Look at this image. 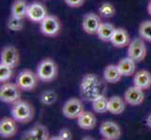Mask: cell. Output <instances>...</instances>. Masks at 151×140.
Returning <instances> with one entry per match:
<instances>
[{
  "label": "cell",
  "mask_w": 151,
  "mask_h": 140,
  "mask_svg": "<svg viewBox=\"0 0 151 140\" xmlns=\"http://www.w3.org/2000/svg\"><path fill=\"white\" fill-rule=\"evenodd\" d=\"M100 133L104 138L109 140H118L122 134L120 126L112 121L103 122L100 126Z\"/></svg>",
  "instance_id": "cell-12"
},
{
  "label": "cell",
  "mask_w": 151,
  "mask_h": 140,
  "mask_svg": "<svg viewBox=\"0 0 151 140\" xmlns=\"http://www.w3.org/2000/svg\"><path fill=\"white\" fill-rule=\"evenodd\" d=\"M49 138L47 127L41 123H36L23 134L21 140H49Z\"/></svg>",
  "instance_id": "cell-13"
},
{
  "label": "cell",
  "mask_w": 151,
  "mask_h": 140,
  "mask_svg": "<svg viewBox=\"0 0 151 140\" xmlns=\"http://www.w3.org/2000/svg\"><path fill=\"white\" fill-rule=\"evenodd\" d=\"M106 86L96 74H86L81 80L80 92L86 101L92 102L96 98L105 95Z\"/></svg>",
  "instance_id": "cell-1"
},
{
  "label": "cell",
  "mask_w": 151,
  "mask_h": 140,
  "mask_svg": "<svg viewBox=\"0 0 151 140\" xmlns=\"http://www.w3.org/2000/svg\"><path fill=\"white\" fill-rule=\"evenodd\" d=\"M28 4L27 0H14L12 5V15L19 19H24L27 15Z\"/></svg>",
  "instance_id": "cell-22"
},
{
  "label": "cell",
  "mask_w": 151,
  "mask_h": 140,
  "mask_svg": "<svg viewBox=\"0 0 151 140\" xmlns=\"http://www.w3.org/2000/svg\"><path fill=\"white\" fill-rule=\"evenodd\" d=\"M147 45L145 40L141 38H136L131 40L128 46V56L134 60L136 63H140L145 60L147 56Z\"/></svg>",
  "instance_id": "cell-7"
},
{
  "label": "cell",
  "mask_w": 151,
  "mask_h": 140,
  "mask_svg": "<svg viewBox=\"0 0 151 140\" xmlns=\"http://www.w3.org/2000/svg\"><path fill=\"white\" fill-rule=\"evenodd\" d=\"M12 75H13V68L0 63V82L1 83L8 82L12 77Z\"/></svg>",
  "instance_id": "cell-29"
},
{
  "label": "cell",
  "mask_w": 151,
  "mask_h": 140,
  "mask_svg": "<svg viewBox=\"0 0 151 140\" xmlns=\"http://www.w3.org/2000/svg\"><path fill=\"white\" fill-rule=\"evenodd\" d=\"M116 27L111 23H102L98 30V37L102 41H110Z\"/></svg>",
  "instance_id": "cell-23"
},
{
  "label": "cell",
  "mask_w": 151,
  "mask_h": 140,
  "mask_svg": "<svg viewBox=\"0 0 151 140\" xmlns=\"http://www.w3.org/2000/svg\"><path fill=\"white\" fill-rule=\"evenodd\" d=\"M34 107L31 104L25 100H19L12 104V117L17 122L27 123L34 118Z\"/></svg>",
  "instance_id": "cell-2"
},
{
  "label": "cell",
  "mask_w": 151,
  "mask_h": 140,
  "mask_svg": "<svg viewBox=\"0 0 151 140\" xmlns=\"http://www.w3.org/2000/svg\"><path fill=\"white\" fill-rule=\"evenodd\" d=\"M81 140H95L93 137H91V136H85L84 138H82Z\"/></svg>",
  "instance_id": "cell-35"
},
{
  "label": "cell",
  "mask_w": 151,
  "mask_h": 140,
  "mask_svg": "<svg viewBox=\"0 0 151 140\" xmlns=\"http://www.w3.org/2000/svg\"><path fill=\"white\" fill-rule=\"evenodd\" d=\"M58 136L63 140H71L72 139V133L70 129H68V128H62L59 131Z\"/></svg>",
  "instance_id": "cell-30"
},
{
  "label": "cell",
  "mask_w": 151,
  "mask_h": 140,
  "mask_svg": "<svg viewBox=\"0 0 151 140\" xmlns=\"http://www.w3.org/2000/svg\"><path fill=\"white\" fill-rule=\"evenodd\" d=\"M39 80L37 73H34L30 69H24L17 76L16 84L22 91L31 92L37 87Z\"/></svg>",
  "instance_id": "cell-4"
},
{
  "label": "cell",
  "mask_w": 151,
  "mask_h": 140,
  "mask_svg": "<svg viewBox=\"0 0 151 140\" xmlns=\"http://www.w3.org/2000/svg\"><path fill=\"white\" fill-rule=\"evenodd\" d=\"M40 32L46 37L55 38L60 33L62 24L60 20L55 15H49L40 23Z\"/></svg>",
  "instance_id": "cell-5"
},
{
  "label": "cell",
  "mask_w": 151,
  "mask_h": 140,
  "mask_svg": "<svg viewBox=\"0 0 151 140\" xmlns=\"http://www.w3.org/2000/svg\"><path fill=\"white\" fill-rule=\"evenodd\" d=\"M36 73L40 80L43 82H50L56 77L58 73V67L53 59L45 58L40 62Z\"/></svg>",
  "instance_id": "cell-3"
},
{
  "label": "cell",
  "mask_w": 151,
  "mask_h": 140,
  "mask_svg": "<svg viewBox=\"0 0 151 140\" xmlns=\"http://www.w3.org/2000/svg\"><path fill=\"white\" fill-rule=\"evenodd\" d=\"M24 19H19L10 15V17L8 20L7 23V26L8 28L12 31V32H20L22 31L24 27Z\"/></svg>",
  "instance_id": "cell-28"
},
{
  "label": "cell",
  "mask_w": 151,
  "mask_h": 140,
  "mask_svg": "<svg viewBox=\"0 0 151 140\" xmlns=\"http://www.w3.org/2000/svg\"><path fill=\"white\" fill-rule=\"evenodd\" d=\"M86 0H65L66 4L70 8H80L85 4Z\"/></svg>",
  "instance_id": "cell-31"
},
{
  "label": "cell",
  "mask_w": 151,
  "mask_h": 140,
  "mask_svg": "<svg viewBox=\"0 0 151 140\" xmlns=\"http://www.w3.org/2000/svg\"><path fill=\"white\" fill-rule=\"evenodd\" d=\"M138 33L140 38L145 41L151 42V20L144 21L139 25Z\"/></svg>",
  "instance_id": "cell-25"
},
{
  "label": "cell",
  "mask_w": 151,
  "mask_h": 140,
  "mask_svg": "<svg viewBox=\"0 0 151 140\" xmlns=\"http://www.w3.org/2000/svg\"><path fill=\"white\" fill-rule=\"evenodd\" d=\"M16 121L12 117H4L0 121V136L4 138L13 137L17 134Z\"/></svg>",
  "instance_id": "cell-15"
},
{
  "label": "cell",
  "mask_w": 151,
  "mask_h": 140,
  "mask_svg": "<svg viewBox=\"0 0 151 140\" xmlns=\"http://www.w3.org/2000/svg\"><path fill=\"white\" fill-rule=\"evenodd\" d=\"M77 124L83 130H92L97 124V119L91 111H84L77 118Z\"/></svg>",
  "instance_id": "cell-17"
},
{
  "label": "cell",
  "mask_w": 151,
  "mask_h": 140,
  "mask_svg": "<svg viewBox=\"0 0 151 140\" xmlns=\"http://www.w3.org/2000/svg\"><path fill=\"white\" fill-rule=\"evenodd\" d=\"M147 13L151 16V0L148 2V4H147Z\"/></svg>",
  "instance_id": "cell-33"
},
{
  "label": "cell",
  "mask_w": 151,
  "mask_h": 140,
  "mask_svg": "<svg viewBox=\"0 0 151 140\" xmlns=\"http://www.w3.org/2000/svg\"><path fill=\"white\" fill-rule=\"evenodd\" d=\"M110 42L116 48L128 47L129 42H131V38H129V35L128 33V31L122 27H116Z\"/></svg>",
  "instance_id": "cell-16"
},
{
  "label": "cell",
  "mask_w": 151,
  "mask_h": 140,
  "mask_svg": "<svg viewBox=\"0 0 151 140\" xmlns=\"http://www.w3.org/2000/svg\"><path fill=\"white\" fill-rule=\"evenodd\" d=\"M116 8L110 2H104L99 8V15L102 18H112L116 15Z\"/></svg>",
  "instance_id": "cell-26"
},
{
  "label": "cell",
  "mask_w": 151,
  "mask_h": 140,
  "mask_svg": "<svg viewBox=\"0 0 151 140\" xmlns=\"http://www.w3.org/2000/svg\"><path fill=\"white\" fill-rule=\"evenodd\" d=\"M108 99L105 95H101L92 101V109L97 113H105L108 111Z\"/></svg>",
  "instance_id": "cell-24"
},
{
  "label": "cell",
  "mask_w": 151,
  "mask_h": 140,
  "mask_svg": "<svg viewBox=\"0 0 151 140\" xmlns=\"http://www.w3.org/2000/svg\"><path fill=\"white\" fill-rule=\"evenodd\" d=\"M133 85L144 91L151 87V73L147 70H140L134 74Z\"/></svg>",
  "instance_id": "cell-18"
},
{
  "label": "cell",
  "mask_w": 151,
  "mask_h": 140,
  "mask_svg": "<svg viewBox=\"0 0 151 140\" xmlns=\"http://www.w3.org/2000/svg\"><path fill=\"white\" fill-rule=\"evenodd\" d=\"M48 16L47 9L42 3L40 2H32L28 4L27 15V17L34 23H41Z\"/></svg>",
  "instance_id": "cell-11"
},
{
  "label": "cell",
  "mask_w": 151,
  "mask_h": 140,
  "mask_svg": "<svg viewBox=\"0 0 151 140\" xmlns=\"http://www.w3.org/2000/svg\"><path fill=\"white\" fill-rule=\"evenodd\" d=\"M0 63L4 64L8 66H10L12 68H14L19 65L20 56L19 51L12 45H9L4 47L1 54H0Z\"/></svg>",
  "instance_id": "cell-9"
},
{
  "label": "cell",
  "mask_w": 151,
  "mask_h": 140,
  "mask_svg": "<svg viewBox=\"0 0 151 140\" xmlns=\"http://www.w3.org/2000/svg\"><path fill=\"white\" fill-rule=\"evenodd\" d=\"M117 66L123 77H129L136 73L135 72L136 71V62L132 58H129V56L125 57V58L119 61Z\"/></svg>",
  "instance_id": "cell-19"
},
{
  "label": "cell",
  "mask_w": 151,
  "mask_h": 140,
  "mask_svg": "<svg viewBox=\"0 0 151 140\" xmlns=\"http://www.w3.org/2000/svg\"><path fill=\"white\" fill-rule=\"evenodd\" d=\"M40 103L44 106H52L57 101V93L54 90H47L40 96Z\"/></svg>",
  "instance_id": "cell-27"
},
{
  "label": "cell",
  "mask_w": 151,
  "mask_h": 140,
  "mask_svg": "<svg viewBox=\"0 0 151 140\" xmlns=\"http://www.w3.org/2000/svg\"><path fill=\"white\" fill-rule=\"evenodd\" d=\"M21 90L16 83L6 82L0 88V100L6 104H14L21 99Z\"/></svg>",
  "instance_id": "cell-6"
},
{
  "label": "cell",
  "mask_w": 151,
  "mask_h": 140,
  "mask_svg": "<svg viewBox=\"0 0 151 140\" xmlns=\"http://www.w3.org/2000/svg\"><path fill=\"white\" fill-rule=\"evenodd\" d=\"M124 98L126 103L132 107L140 106L143 104L145 100V92L144 90L140 89L136 86H132L127 89V91L124 93Z\"/></svg>",
  "instance_id": "cell-14"
},
{
  "label": "cell",
  "mask_w": 151,
  "mask_h": 140,
  "mask_svg": "<svg viewBox=\"0 0 151 140\" xmlns=\"http://www.w3.org/2000/svg\"><path fill=\"white\" fill-rule=\"evenodd\" d=\"M125 110V102L120 96H112L108 99V112L113 115H120Z\"/></svg>",
  "instance_id": "cell-21"
},
{
  "label": "cell",
  "mask_w": 151,
  "mask_h": 140,
  "mask_svg": "<svg viewBox=\"0 0 151 140\" xmlns=\"http://www.w3.org/2000/svg\"><path fill=\"white\" fill-rule=\"evenodd\" d=\"M49 140H63L59 137V136H52L49 138Z\"/></svg>",
  "instance_id": "cell-34"
},
{
  "label": "cell",
  "mask_w": 151,
  "mask_h": 140,
  "mask_svg": "<svg viewBox=\"0 0 151 140\" xmlns=\"http://www.w3.org/2000/svg\"><path fill=\"white\" fill-rule=\"evenodd\" d=\"M122 77L117 65H108L103 70L104 80L108 83H116L121 80Z\"/></svg>",
  "instance_id": "cell-20"
},
{
  "label": "cell",
  "mask_w": 151,
  "mask_h": 140,
  "mask_svg": "<svg viewBox=\"0 0 151 140\" xmlns=\"http://www.w3.org/2000/svg\"><path fill=\"white\" fill-rule=\"evenodd\" d=\"M102 140H109V139H105V138H104V139H102Z\"/></svg>",
  "instance_id": "cell-36"
},
{
  "label": "cell",
  "mask_w": 151,
  "mask_h": 140,
  "mask_svg": "<svg viewBox=\"0 0 151 140\" xmlns=\"http://www.w3.org/2000/svg\"><path fill=\"white\" fill-rule=\"evenodd\" d=\"M147 127H149L151 129V114L148 115V117L147 118Z\"/></svg>",
  "instance_id": "cell-32"
},
{
  "label": "cell",
  "mask_w": 151,
  "mask_h": 140,
  "mask_svg": "<svg viewBox=\"0 0 151 140\" xmlns=\"http://www.w3.org/2000/svg\"><path fill=\"white\" fill-rule=\"evenodd\" d=\"M102 23L101 16L96 13H86L82 22V28L88 35H97L98 30Z\"/></svg>",
  "instance_id": "cell-10"
},
{
  "label": "cell",
  "mask_w": 151,
  "mask_h": 140,
  "mask_svg": "<svg viewBox=\"0 0 151 140\" xmlns=\"http://www.w3.org/2000/svg\"><path fill=\"white\" fill-rule=\"evenodd\" d=\"M84 111V104L79 98H70L64 103L63 107H62L63 115L70 120L77 119Z\"/></svg>",
  "instance_id": "cell-8"
}]
</instances>
